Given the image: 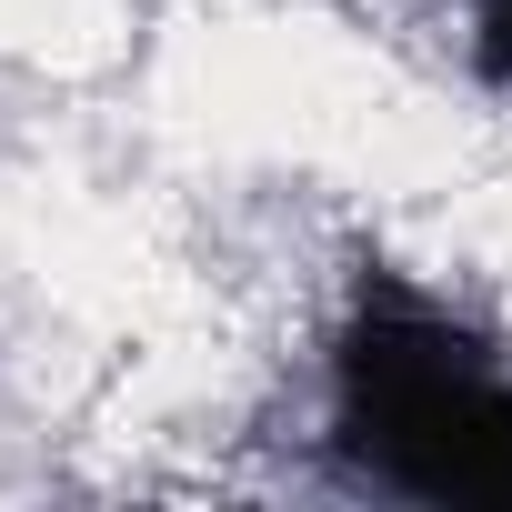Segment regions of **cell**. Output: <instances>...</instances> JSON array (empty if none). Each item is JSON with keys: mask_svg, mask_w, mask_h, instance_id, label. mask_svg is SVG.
<instances>
[{"mask_svg": "<svg viewBox=\"0 0 512 512\" xmlns=\"http://www.w3.org/2000/svg\"><path fill=\"white\" fill-rule=\"evenodd\" d=\"M332 462L392 502L512 512V362L392 262H362L332 322Z\"/></svg>", "mask_w": 512, "mask_h": 512, "instance_id": "6da1fadb", "label": "cell"}, {"mask_svg": "<svg viewBox=\"0 0 512 512\" xmlns=\"http://www.w3.org/2000/svg\"><path fill=\"white\" fill-rule=\"evenodd\" d=\"M462 21H472V71L512 91V0H462Z\"/></svg>", "mask_w": 512, "mask_h": 512, "instance_id": "7a4b0ae2", "label": "cell"}]
</instances>
